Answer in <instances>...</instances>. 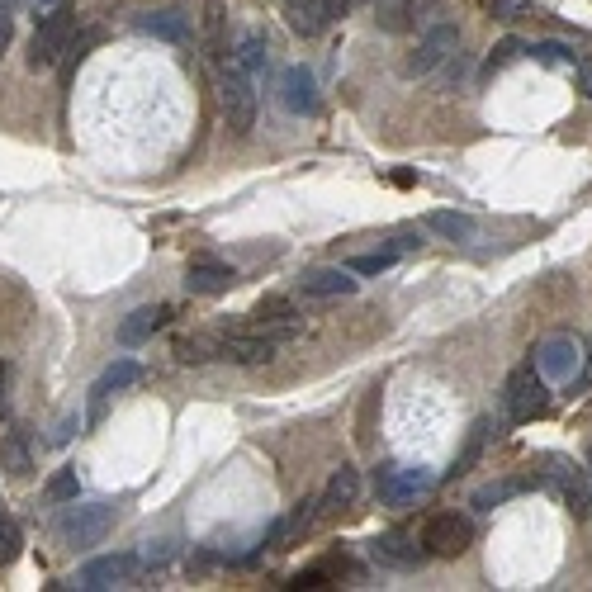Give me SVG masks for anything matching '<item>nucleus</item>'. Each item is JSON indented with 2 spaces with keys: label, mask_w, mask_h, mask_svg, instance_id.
<instances>
[{
  "label": "nucleus",
  "mask_w": 592,
  "mask_h": 592,
  "mask_svg": "<svg viewBox=\"0 0 592 592\" xmlns=\"http://www.w3.org/2000/svg\"><path fill=\"white\" fill-rule=\"evenodd\" d=\"M218 100H223V119L237 138H247L256 128V114H261V95H256V81L242 62H228L218 72Z\"/></svg>",
  "instance_id": "nucleus-1"
},
{
  "label": "nucleus",
  "mask_w": 592,
  "mask_h": 592,
  "mask_svg": "<svg viewBox=\"0 0 592 592\" xmlns=\"http://www.w3.org/2000/svg\"><path fill=\"white\" fill-rule=\"evenodd\" d=\"M72 24V10H62V5L38 15L34 34H29V72H53L57 62L72 53Z\"/></svg>",
  "instance_id": "nucleus-2"
},
{
  "label": "nucleus",
  "mask_w": 592,
  "mask_h": 592,
  "mask_svg": "<svg viewBox=\"0 0 592 592\" xmlns=\"http://www.w3.org/2000/svg\"><path fill=\"white\" fill-rule=\"evenodd\" d=\"M431 488H436V474L422 465H394V460L375 465V498L384 507H408L427 498Z\"/></svg>",
  "instance_id": "nucleus-3"
},
{
  "label": "nucleus",
  "mask_w": 592,
  "mask_h": 592,
  "mask_svg": "<svg viewBox=\"0 0 592 592\" xmlns=\"http://www.w3.org/2000/svg\"><path fill=\"white\" fill-rule=\"evenodd\" d=\"M114 531V507L109 503H67V512L57 517V536L67 540L72 550H90Z\"/></svg>",
  "instance_id": "nucleus-4"
},
{
  "label": "nucleus",
  "mask_w": 592,
  "mask_h": 592,
  "mask_svg": "<svg viewBox=\"0 0 592 592\" xmlns=\"http://www.w3.org/2000/svg\"><path fill=\"white\" fill-rule=\"evenodd\" d=\"M289 341H294V323L270 327V332L266 327H261V332H228L218 360H233V365H266V360H275L280 351H285Z\"/></svg>",
  "instance_id": "nucleus-5"
},
{
  "label": "nucleus",
  "mask_w": 592,
  "mask_h": 592,
  "mask_svg": "<svg viewBox=\"0 0 592 592\" xmlns=\"http://www.w3.org/2000/svg\"><path fill=\"white\" fill-rule=\"evenodd\" d=\"M417 540H422V550L431 559H460L474 545V526L460 512H431L427 526L417 531Z\"/></svg>",
  "instance_id": "nucleus-6"
},
{
  "label": "nucleus",
  "mask_w": 592,
  "mask_h": 592,
  "mask_svg": "<svg viewBox=\"0 0 592 592\" xmlns=\"http://www.w3.org/2000/svg\"><path fill=\"white\" fill-rule=\"evenodd\" d=\"M503 403H507V417H512V422H531V417H540L545 408H550V384L540 379V370L531 365V360L507 375Z\"/></svg>",
  "instance_id": "nucleus-7"
},
{
  "label": "nucleus",
  "mask_w": 592,
  "mask_h": 592,
  "mask_svg": "<svg viewBox=\"0 0 592 592\" xmlns=\"http://www.w3.org/2000/svg\"><path fill=\"white\" fill-rule=\"evenodd\" d=\"M143 574V555H133V550H114V555H100L81 564L76 569V588H128L133 578Z\"/></svg>",
  "instance_id": "nucleus-8"
},
{
  "label": "nucleus",
  "mask_w": 592,
  "mask_h": 592,
  "mask_svg": "<svg viewBox=\"0 0 592 592\" xmlns=\"http://www.w3.org/2000/svg\"><path fill=\"white\" fill-rule=\"evenodd\" d=\"M460 48V29L455 24H431L427 34L417 38V48L408 53V62H403V76H431L436 67H446L450 62V53Z\"/></svg>",
  "instance_id": "nucleus-9"
},
{
  "label": "nucleus",
  "mask_w": 592,
  "mask_h": 592,
  "mask_svg": "<svg viewBox=\"0 0 592 592\" xmlns=\"http://www.w3.org/2000/svg\"><path fill=\"white\" fill-rule=\"evenodd\" d=\"M536 370L545 384H569V379L583 375V346L574 337H545L536 346Z\"/></svg>",
  "instance_id": "nucleus-10"
},
{
  "label": "nucleus",
  "mask_w": 592,
  "mask_h": 592,
  "mask_svg": "<svg viewBox=\"0 0 592 592\" xmlns=\"http://www.w3.org/2000/svg\"><path fill=\"white\" fill-rule=\"evenodd\" d=\"M550 479H555V488H559V498H564V507L574 512V521H588V517H592V484H588V469L564 465V460H550Z\"/></svg>",
  "instance_id": "nucleus-11"
},
{
  "label": "nucleus",
  "mask_w": 592,
  "mask_h": 592,
  "mask_svg": "<svg viewBox=\"0 0 592 592\" xmlns=\"http://www.w3.org/2000/svg\"><path fill=\"white\" fill-rule=\"evenodd\" d=\"M138 375H143V370H138V360H128V356L114 360L105 375L90 384V422H100V417H105V408H109V398L124 394V389H133V384H138Z\"/></svg>",
  "instance_id": "nucleus-12"
},
{
  "label": "nucleus",
  "mask_w": 592,
  "mask_h": 592,
  "mask_svg": "<svg viewBox=\"0 0 592 592\" xmlns=\"http://www.w3.org/2000/svg\"><path fill=\"white\" fill-rule=\"evenodd\" d=\"M313 521H318V498H299V503L266 531V545L270 550H294V545L313 531Z\"/></svg>",
  "instance_id": "nucleus-13"
},
{
  "label": "nucleus",
  "mask_w": 592,
  "mask_h": 592,
  "mask_svg": "<svg viewBox=\"0 0 592 592\" xmlns=\"http://www.w3.org/2000/svg\"><path fill=\"white\" fill-rule=\"evenodd\" d=\"M370 559L384 564V569H417V564L427 559V550H422V540H417L413 531H384V536L370 545Z\"/></svg>",
  "instance_id": "nucleus-14"
},
{
  "label": "nucleus",
  "mask_w": 592,
  "mask_h": 592,
  "mask_svg": "<svg viewBox=\"0 0 592 592\" xmlns=\"http://www.w3.org/2000/svg\"><path fill=\"white\" fill-rule=\"evenodd\" d=\"M171 313H176L171 304H143V308H133L124 323H119V346H143V341H152L166 323H171Z\"/></svg>",
  "instance_id": "nucleus-15"
},
{
  "label": "nucleus",
  "mask_w": 592,
  "mask_h": 592,
  "mask_svg": "<svg viewBox=\"0 0 592 592\" xmlns=\"http://www.w3.org/2000/svg\"><path fill=\"white\" fill-rule=\"evenodd\" d=\"M356 503H360V469L356 465L332 469V479H327L323 493H318V512L337 517V512H346V507H356Z\"/></svg>",
  "instance_id": "nucleus-16"
},
{
  "label": "nucleus",
  "mask_w": 592,
  "mask_h": 592,
  "mask_svg": "<svg viewBox=\"0 0 592 592\" xmlns=\"http://www.w3.org/2000/svg\"><path fill=\"white\" fill-rule=\"evenodd\" d=\"M147 38H162L171 48H185L190 43V15L185 10H147V15L133 19Z\"/></svg>",
  "instance_id": "nucleus-17"
},
{
  "label": "nucleus",
  "mask_w": 592,
  "mask_h": 592,
  "mask_svg": "<svg viewBox=\"0 0 592 592\" xmlns=\"http://www.w3.org/2000/svg\"><path fill=\"white\" fill-rule=\"evenodd\" d=\"M351 289H356V280H351L346 266L304 270V280H299V294H304V299H341V294H351Z\"/></svg>",
  "instance_id": "nucleus-18"
},
{
  "label": "nucleus",
  "mask_w": 592,
  "mask_h": 592,
  "mask_svg": "<svg viewBox=\"0 0 592 592\" xmlns=\"http://www.w3.org/2000/svg\"><path fill=\"white\" fill-rule=\"evenodd\" d=\"M280 105H285L289 114H313V109H318V81H313L308 67H289V72L280 76Z\"/></svg>",
  "instance_id": "nucleus-19"
},
{
  "label": "nucleus",
  "mask_w": 592,
  "mask_h": 592,
  "mask_svg": "<svg viewBox=\"0 0 592 592\" xmlns=\"http://www.w3.org/2000/svg\"><path fill=\"white\" fill-rule=\"evenodd\" d=\"M237 285V270L228 261H190L185 270V289L190 294H228Z\"/></svg>",
  "instance_id": "nucleus-20"
},
{
  "label": "nucleus",
  "mask_w": 592,
  "mask_h": 592,
  "mask_svg": "<svg viewBox=\"0 0 592 592\" xmlns=\"http://www.w3.org/2000/svg\"><path fill=\"white\" fill-rule=\"evenodd\" d=\"M285 10H289V29L304 34V38H318L323 29L337 24V15H332L327 0H285Z\"/></svg>",
  "instance_id": "nucleus-21"
},
{
  "label": "nucleus",
  "mask_w": 592,
  "mask_h": 592,
  "mask_svg": "<svg viewBox=\"0 0 592 592\" xmlns=\"http://www.w3.org/2000/svg\"><path fill=\"white\" fill-rule=\"evenodd\" d=\"M422 223H427L431 233H441L446 242H479V218L460 214V209H431Z\"/></svg>",
  "instance_id": "nucleus-22"
},
{
  "label": "nucleus",
  "mask_w": 592,
  "mask_h": 592,
  "mask_svg": "<svg viewBox=\"0 0 592 592\" xmlns=\"http://www.w3.org/2000/svg\"><path fill=\"white\" fill-rule=\"evenodd\" d=\"M0 469L10 479H29L34 474V450H29V436L24 431H5L0 436Z\"/></svg>",
  "instance_id": "nucleus-23"
},
{
  "label": "nucleus",
  "mask_w": 592,
  "mask_h": 592,
  "mask_svg": "<svg viewBox=\"0 0 592 592\" xmlns=\"http://www.w3.org/2000/svg\"><path fill=\"white\" fill-rule=\"evenodd\" d=\"M218 351H223V337H214V332H190L176 341L180 365H209V360H218Z\"/></svg>",
  "instance_id": "nucleus-24"
},
{
  "label": "nucleus",
  "mask_w": 592,
  "mask_h": 592,
  "mask_svg": "<svg viewBox=\"0 0 592 592\" xmlns=\"http://www.w3.org/2000/svg\"><path fill=\"white\" fill-rule=\"evenodd\" d=\"M493 417H479L474 427H469V436H465V446H460V455H455V474H469V469L479 465V455H484V446H488V436H493Z\"/></svg>",
  "instance_id": "nucleus-25"
},
{
  "label": "nucleus",
  "mask_w": 592,
  "mask_h": 592,
  "mask_svg": "<svg viewBox=\"0 0 592 592\" xmlns=\"http://www.w3.org/2000/svg\"><path fill=\"white\" fill-rule=\"evenodd\" d=\"M252 318L261 327H285L299 318V308H294V299H285V294H270V299H261V304L252 308Z\"/></svg>",
  "instance_id": "nucleus-26"
},
{
  "label": "nucleus",
  "mask_w": 592,
  "mask_h": 592,
  "mask_svg": "<svg viewBox=\"0 0 592 592\" xmlns=\"http://www.w3.org/2000/svg\"><path fill=\"white\" fill-rule=\"evenodd\" d=\"M76 493H81V479H76V469H57L53 479L43 484V503H48V507H62V503H72Z\"/></svg>",
  "instance_id": "nucleus-27"
},
{
  "label": "nucleus",
  "mask_w": 592,
  "mask_h": 592,
  "mask_svg": "<svg viewBox=\"0 0 592 592\" xmlns=\"http://www.w3.org/2000/svg\"><path fill=\"white\" fill-rule=\"evenodd\" d=\"M398 261H403L398 252L379 247V252H360V256H351V261H346V270H351V275H384V270H394Z\"/></svg>",
  "instance_id": "nucleus-28"
},
{
  "label": "nucleus",
  "mask_w": 592,
  "mask_h": 592,
  "mask_svg": "<svg viewBox=\"0 0 592 592\" xmlns=\"http://www.w3.org/2000/svg\"><path fill=\"white\" fill-rule=\"evenodd\" d=\"M19 545H24V536H19V521L0 507V569L10 564V559L19 555Z\"/></svg>",
  "instance_id": "nucleus-29"
},
{
  "label": "nucleus",
  "mask_w": 592,
  "mask_h": 592,
  "mask_svg": "<svg viewBox=\"0 0 592 592\" xmlns=\"http://www.w3.org/2000/svg\"><path fill=\"white\" fill-rule=\"evenodd\" d=\"M247 72H261V67H270V43L261 34H252V38H242V57H237Z\"/></svg>",
  "instance_id": "nucleus-30"
},
{
  "label": "nucleus",
  "mask_w": 592,
  "mask_h": 592,
  "mask_svg": "<svg viewBox=\"0 0 592 592\" xmlns=\"http://www.w3.org/2000/svg\"><path fill=\"white\" fill-rule=\"evenodd\" d=\"M521 53H526V43H521V38H503V43H493V53H488L484 72H503L507 62H517Z\"/></svg>",
  "instance_id": "nucleus-31"
},
{
  "label": "nucleus",
  "mask_w": 592,
  "mask_h": 592,
  "mask_svg": "<svg viewBox=\"0 0 592 592\" xmlns=\"http://www.w3.org/2000/svg\"><path fill=\"white\" fill-rule=\"evenodd\" d=\"M531 57H540L545 67H569L574 62V48L569 43H536V48H526Z\"/></svg>",
  "instance_id": "nucleus-32"
},
{
  "label": "nucleus",
  "mask_w": 592,
  "mask_h": 592,
  "mask_svg": "<svg viewBox=\"0 0 592 592\" xmlns=\"http://www.w3.org/2000/svg\"><path fill=\"white\" fill-rule=\"evenodd\" d=\"M507 493H512V484H493V488H479V493H474V507H479V512H493V507L503 503Z\"/></svg>",
  "instance_id": "nucleus-33"
},
{
  "label": "nucleus",
  "mask_w": 592,
  "mask_h": 592,
  "mask_svg": "<svg viewBox=\"0 0 592 592\" xmlns=\"http://www.w3.org/2000/svg\"><path fill=\"white\" fill-rule=\"evenodd\" d=\"M171 555H176V545H171V540H152V550H143V564H147V569H162Z\"/></svg>",
  "instance_id": "nucleus-34"
},
{
  "label": "nucleus",
  "mask_w": 592,
  "mask_h": 592,
  "mask_svg": "<svg viewBox=\"0 0 592 592\" xmlns=\"http://www.w3.org/2000/svg\"><path fill=\"white\" fill-rule=\"evenodd\" d=\"M384 247H389V252H398V256H408V252H417V247H422V233H398V237H389Z\"/></svg>",
  "instance_id": "nucleus-35"
},
{
  "label": "nucleus",
  "mask_w": 592,
  "mask_h": 592,
  "mask_svg": "<svg viewBox=\"0 0 592 592\" xmlns=\"http://www.w3.org/2000/svg\"><path fill=\"white\" fill-rule=\"evenodd\" d=\"M289 588H332V583H327L323 569H308V574H294V578H289Z\"/></svg>",
  "instance_id": "nucleus-36"
},
{
  "label": "nucleus",
  "mask_w": 592,
  "mask_h": 592,
  "mask_svg": "<svg viewBox=\"0 0 592 592\" xmlns=\"http://www.w3.org/2000/svg\"><path fill=\"white\" fill-rule=\"evenodd\" d=\"M10 34H15V19H10V10H0V57L10 48Z\"/></svg>",
  "instance_id": "nucleus-37"
},
{
  "label": "nucleus",
  "mask_w": 592,
  "mask_h": 592,
  "mask_svg": "<svg viewBox=\"0 0 592 592\" xmlns=\"http://www.w3.org/2000/svg\"><path fill=\"white\" fill-rule=\"evenodd\" d=\"M578 90L592 100V57H588V62H578Z\"/></svg>",
  "instance_id": "nucleus-38"
},
{
  "label": "nucleus",
  "mask_w": 592,
  "mask_h": 592,
  "mask_svg": "<svg viewBox=\"0 0 592 592\" xmlns=\"http://www.w3.org/2000/svg\"><path fill=\"white\" fill-rule=\"evenodd\" d=\"M5 384H10V370L0 365V408H5Z\"/></svg>",
  "instance_id": "nucleus-39"
},
{
  "label": "nucleus",
  "mask_w": 592,
  "mask_h": 592,
  "mask_svg": "<svg viewBox=\"0 0 592 592\" xmlns=\"http://www.w3.org/2000/svg\"><path fill=\"white\" fill-rule=\"evenodd\" d=\"M583 469H588V484H592V446H588V465H583Z\"/></svg>",
  "instance_id": "nucleus-40"
},
{
  "label": "nucleus",
  "mask_w": 592,
  "mask_h": 592,
  "mask_svg": "<svg viewBox=\"0 0 592 592\" xmlns=\"http://www.w3.org/2000/svg\"><path fill=\"white\" fill-rule=\"evenodd\" d=\"M34 5H53V0H34Z\"/></svg>",
  "instance_id": "nucleus-41"
}]
</instances>
